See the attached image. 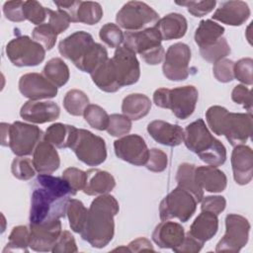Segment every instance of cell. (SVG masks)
Returning <instances> with one entry per match:
<instances>
[{"label":"cell","mask_w":253,"mask_h":253,"mask_svg":"<svg viewBox=\"0 0 253 253\" xmlns=\"http://www.w3.org/2000/svg\"><path fill=\"white\" fill-rule=\"evenodd\" d=\"M32 194L30 224H42L65 216L71 196L76 195L61 177L40 174Z\"/></svg>","instance_id":"1"},{"label":"cell","mask_w":253,"mask_h":253,"mask_svg":"<svg viewBox=\"0 0 253 253\" xmlns=\"http://www.w3.org/2000/svg\"><path fill=\"white\" fill-rule=\"evenodd\" d=\"M120 210L115 197L105 194L95 198L88 210L81 237L95 248L107 246L114 237V217Z\"/></svg>","instance_id":"2"},{"label":"cell","mask_w":253,"mask_h":253,"mask_svg":"<svg viewBox=\"0 0 253 253\" xmlns=\"http://www.w3.org/2000/svg\"><path fill=\"white\" fill-rule=\"evenodd\" d=\"M183 141L187 148L211 166L218 167L226 160L224 145L211 134L202 119H198L186 126Z\"/></svg>","instance_id":"3"},{"label":"cell","mask_w":253,"mask_h":253,"mask_svg":"<svg viewBox=\"0 0 253 253\" xmlns=\"http://www.w3.org/2000/svg\"><path fill=\"white\" fill-rule=\"evenodd\" d=\"M199 93L195 86L186 85L174 89L159 88L153 93V102L157 107L169 109L181 120L188 119L195 111Z\"/></svg>","instance_id":"4"},{"label":"cell","mask_w":253,"mask_h":253,"mask_svg":"<svg viewBox=\"0 0 253 253\" xmlns=\"http://www.w3.org/2000/svg\"><path fill=\"white\" fill-rule=\"evenodd\" d=\"M159 15L149 5L141 1H128L117 13L116 22L119 27L135 32L154 27Z\"/></svg>","instance_id":"5"},{"label":"cell","mask_w":253,"mask_h":253,"mask_svg":"<svg viewBox=\"0 0 253 253\" xmlns=\"http://www.w3.org/2000/svg\"><path fill=\"white\" fill-rule=\"evenodd\" d=\"M197 201L194 196L177 186L160 203L159 215L161 220L178 218L182 222L188 221L196 211Z\"/></svg>","instance_id":"6"},{"label":"cell","mask_w":253,"mask_h":253,"mask_svg":"<svg viewBox=\"0 0 253 253\" xmlns=\"http://www.w3.org/2000/svg\"><path fill=\"white\" fill-rule=\"evenodd\" d=\"M9 60L18 67L39 65L45 56V49L28 36H19L6 45Z\"/></svg>","instance_id":"7"},{"label":"cell","mask_w":253,"mask_h":253,"mask_svg":"<svg viewBox=\"0 0 253 253\" xmlns=\"http://www.w3.org/2000/svg\"><path fill=\"white\" fill-rule=\"evenodd\" d=\"M70 148L77 158L88 166H98L107 158L105 140L87 129H78Z\"/></svg>","instance_id":"8"},{"label":"cell","mask_w":253,"mask_h":253,"mask_svg":"<svg viewBox=\"0 0 253 253\" xmlns=\"http://www.w3.org/2000/svg\"><path fill=\"white\" fill-rule=\"evenodd\" d=\"M109 63L113 76L120 88L136 83L140 76L139 62L134 52L128 48L119 46L116 48L114 56L109 58Z\"/></svg>","instance_id":"9"},{"label":"cell","mask_w":253,"mask_h":253,"mask_svg":"<svg viewBox=\"0 0 253 253\" xmlns=\"http://www.w3.org/2000/svg\"><path fill=\"white\" fill-rule=\"evenodd\" d=\"M250 223L242 215L229 213L225 217V233L216 244V252H239L248 242Z\"/></svg>","instance_id":"10"},{"label":"cell","mask_w":253,"mask_h":253,"mask_svg":"<svg viewBox=\"0 0 253 253\" xmlns=\"http://www.w3.org/2000/svg\"><path fill=\"white\" fill-rule=\"evenodd\" d=\"M40 127L22 122H14L9 126L8 146L17 156H26L34 152L42 136Z\"/></svg>","instance_id":"11"},{"label":"cell","mask_w":253,"mask_h":253,"mask_svg":"<svg viewBox=\"0 0 253 253\" xmlns=\"http://www.w3.org/2000/svg\"><path fill=\"white\" fill-rule=\"evenodd\" d=\"M191 60V49L184 42L171 44L164 56L162 66L163 75L171 81H183L190 74L189 63Z\"/></svg>","instance_id":"12"},{"label":"cell","mask_w":253,"mask_h":253,"mask_svg":"<svg viewBox=\"0 0 253 253\" xmlns=\"http://www.w3.org/2000/svg\"><path fill=\"white\" fill-rule=\"evenodd\" d=\"M114 149L120 159L135 166L145 165L149 153L144 139L138 134H128L115 140Z\"/></svg>","instance_id":"13"},{"label":"cell","mask_w":253,"mask_h":253,"mask_svg":"<svg viewBox=\"0 0 253 253\" xmlns=\"http://www.w3.org/2000/svg\"><path fill=\"white\" fill-rule=\"evenodd\" d=\"M94 44L93 37L89 33L78 31L59 42L58 51L77 67L90 52Z\"/></svg>","instance_id":"14"},{"label":"cell","mask_w":253,"mask_h":253,"mask_svg":"<svg viewBox=\"0 0 253 253\" xmlns=\"http://www.w3.org/2000/svg\"><path fill=\"white\" fill-rule=\"evenodd\" d=\"M252 132V115L227 113L222 124V135L233 145L244 144Z\"/></svg>","instance_id":"15"},{"label":"cell","mask_w":253,"mask_h":253,"mask_svg":"<svg viewBox=\"0 0 253 253\" xmlns=\"http://www.w3.org/2000/svg\"><path fill=\"white\" fill-rule=\"evenodd\" d=\"M19 90L21 94L32 100L53 98L57 94V87L53 85L44 75L39 73H26L19 80Z\"/></svg>","instance_id":"16"},{"label":"cell","mask_w":253,"mask_h":253,"mask_svg":"<svg viewBox=\"0 0 253 253\" xmlns=\"http://www.w3.org/2000/svg\"><path fill=\"white\" fill-rule=\"evenodd\" d=\"M61 233V222L55 219L42 224H30L29 247L38 252L51 251Z\"/></svg>","instance_id":"17"},{"label":"cell","mask_w":253,"mask_h":253,"mask_svg":"<svg viewBox=\"0 0 253 253\" xmlns=\"http://www.w3.org/2000/svg\"><path fill=\"white\" fill-rule=\"evenodd\" d=\"M162 38L155 27L141 31L126 32L124 34V46L141 56L161 45Z\"/></svg>","instance_id":"18"},{"label":"cell","mask_w":253,"mask_h":253,"mask_svg":"<svg viewBox=\"0 0 253 253\" xmlns=\"http://www.w3.org/2000/svg\"><path fill=\"white\" fill-rule=\"evenodd\" d=\"M60 109L57 104L51 101H28L20 111V116L27 122L34 124H44L58 119Z\"/></svg>","instance_id":"19"},{"label":"cell","mask_w":253,"mask_h":253,"mask_svg":"<svg viewBox=\"0 0 253 253\" xmlns=\"http://www.w3.org/2000/svg\"><path fill=\"white\" fill-rule=\"evenodd\" d=\"M231 166L234 181L238 185H247L253 176V152L244 144L234 146L231 153Z\"/></svg>","instance_id":"20"},{"label":"cell","mask_w":253,"mask_h":253,"mask_svg":"<svg viewBox=\"0 0 253 253\" xmlns=\"http://www.w3.org/2000/svg\"><path fill=\"white\" fill-rule=\"evenodd\" d=\"M147 132L158 143L167 146H177L182 143L184 130L178 125L155 120L148 124Z\"/></svg>","instance_id":"21"},{"label":"cell","mask_w":253,"mask_h":253,"mask_svg":"<svg viewBox=\"0 0 253 253\" xmlns=\"http://www.w3.org/2000/svg\"><path fill=\"white\" fill-rule=\"evenodd\" d=\"M184 237V227L178 222L169 220H162L152 233V240L164 249L173 250L183 242Z\"/></svg>","instance_id":"22"},{"label":"cell","mask_w":253,"mask_h":253,"mask_svg":"<svg viewBox=\"0 0 253 253\" xmlns=\"http://www.w3.org/2000/svg\"><path fill=\"white\" fill-rule=\"evenodd\" d=\"M211 17L228 26H241L249 19L250 9L244 1H227L222 3Z\"/></svg>","instance_id":"23"},{"label":"cell","mask_w":253,"mask_h":253,"mask_svg":"<svg viewBox=\"0 0 253 253\" xmlns=\"http://www.w3.org/2000/svg\"><path fill=\"white\" fill-rule=\"evenodd\" d=\"M33 164L40 174H51L56 171L60 159L55 147L47 141H40L33 153Z\"/></svg>","instance_id":"24"},{"label":"cell","mask_w":253,"mask_h":253,"mask_svg":"<svg viewBox=\"0 0 253 253\" xmlns=\"http://www.w3.org/2000/svg\"><path fill=\"white\" fill-rule=\"evenodd\" d=\"M198 185L210 193H220L225 190L227 178L225 174L214 166H199L195 169Z\"/></svg>","instance_id":"25"},{"label":"cell","mask_w":253,"mask_h":253,"mask_svg":"<svg viewBox=\"0 0 253 253\" xmlns=\"http://www.w3.org/2000/svg\"><path fill=\"white\" fill-rule=\"evenodd\" d=\"M116 186L113 175L100 169H89L86 171V182L83 192L88 196L105 195L110 193Z\"/></svg>","instance_id":"26"},{"label":"cell","mask_w":253,"mask_h":253,"mask_svg":"<svg viewBox=\"0 0 253 253\" xmlns=\"http://www.w3.org/2000/svg\"><path fill=\"white\" fill-rule=\"evenodd\" d=\"M154 27L160 33L162 40L171 41L185 36L188 29V23L183 15L179 13H170L159 19Z\"/></svg>","instance_id":"27"},{"label":"cell","mask_w":253,"mask_h":253,"mask_svg":"<svg viewBox=\"0 0 253 253\" xmlns=\"http://www.w3.org/2000/svg\"><path fill=\"white\" fill-rule=\"evenodd\" d=\"M218 218L217 215L210 211H202L191 224L188 231L193 237L205 243L211 239L217 232Z\"/></svg>","instance_id":"28"},{"label":"cell","mask_w":253,"mask_h":253,"mask_svg":"<svg viewBox=\"0 0 253 253\" xmlns=\"http://www.w3.org/2000/svg\"><path fill=\"white\" fill-rule=\"evenodd\" d=\"M77 131L78 128L73 126L55 123L46 128L43 140L57 148H70L76 138Z\"/></svg>","instance_id":"29"},{"label":"cell","mask_w":253,"mask_h":253,"mask_svg":"<svg viewBox=\"0 0 253 253\" xmlns=\"http://www.w3.org/2000/svg\"><path fill=\"white\" fill-rule=\"evenodd\" d=\"M151 109L150 99L140 93L129 94L124 98L122 112L132 121H138L145 117Z\"/></svg>","instance_id":"30"},{"label":"cell","mask_w":253,"mask_h":253,"mask_svg":"<svg viewBox=\"0 0 253 253\" xmlns=\"http://www.w3.org/2000/svg\"><path fill=\"white\" fill-rule=\"evenodd\" d=\"M196 166L190 163H182L176 175V181L179 187L191 193L196 199L197 203H200L204 198V190L198 185L195 178Z\"/></svg>","instance_id":"31"},{"label":"cell","mask_w":253,"mask_h":253,"mask_svg":"<svg viewBox=\"0 0 253 253\" xmlns=\"http://www.w3.org/2000/svg\"><path fill=\"white\" fill-rule=\"evenodd\" d=\"M224 33V28L211 20H202L195 32V42L200 48L216 42Z\"/></svg>","instance_id":"32"},{"label":"cell","mask_w":253,"mask_h":253,"mask_svg":"<svg viewBox=\"0 0 253 253\" xmlns=\"http://www.w3.org/2000/svg\"><path fill=\"white\" fill-rule=\"evenodd\" d=\"M42 73L57 88L65 85L70 76L67 64L59 57L49 59L45 63Z\"/></svg>","instance_id":"33"},{"label":"cell","mask_w":253,"mask_h":253,"mask_svg":"<svg viewBox=\"0 0 253 253\" xmlns=\"http://www.w3.org/2000/svg\"><path fill=\"white\" fill-rule=\"evenodd\" d=\"M66 214L69 219V225L74 232L81 233L84 229L88 210L83 203L76 199H70L67 204Z\"/></svg>","instance_id":"34"},{"label":"cell","mask_w":253,"mask_h":253,"mask_svg":"<svg viewBox=\"0 0 253 253\" xmlns=\"http://www.w3.org/2000/svg\"><path fill=\"white\" fill-rule=\"evenodd\" d=\"M102 17L103 9L99 3L93 1H80L74 23L95 25L102 19Z\"/></svg>","instance_id":"35"},{"label":"cell","mask_w":253,"mask_h":253,"mask_svg":"<svg viewBox=\"0 0 253 253\" xmlns=\"http://www.w3.org/2000/svg\"><path fill=\"white\" fill-rule=\"evenodd\" d=\"M89 98L78 89L69 90L63 99V107L65 111L72 116H82L89 106Z\"/></svg>","instance_id":"36"},{"label":"cell","mask_w":253,"mask_h":253,"mask_svg":"<svg viewBox=\"0 0 253 253\" xmlns=\"http://www.w3.org/2000/svg\"><path fill=\"white\" fill-rule=\"evenodd\" d=\"M30 245V229L25 225L15 226L8 239V243L4 248L3 252L7 251H28V246Z\"/></svg>","instance_id":"37"},{"label":"cell","mask_w":253,"mask_h":253,"mask_svg":"<svg viewBox=\"0 0 253 253\" xmlns=\"http://www.w3.org/2000/svg\"><path fill=\"white\" fill-rule=\"evenodd\" d=\"M83 116L87 124L95 129L105 130L109 126L110 116L102 107L98 105H89L86 108Z\"/></svg>","instance_id":"38"},{"label":"cell","mask_w":253,"mask_h":253,"mask_svg":"<svg viewBox=\"0 0 253 253\" xmlns=\"http://www.w3.org/2000/svg\"><path fill=\"white\" fill-rule=\"evenodd\" d=\"M230 46L224 38H220L216 42L200 48L202 57L211 63H215L230 53Z\"/></svg>","instance_id":"39"},{"label":"cell","mask_w":253,"mask_h":253,"mask_svg":"<svg viewBox=\"0 0 253 253\" xmlns=\"http://www.w3.org/2000/svg\"><path fill=\"white\" fill-rule=\"evenodd\" d=\"M99 37L109 47L117 48L124 42V34L120 27L113 23L105 24L99 32Z\"/></svg>","instance_id":"40"},{"label":"cell","mask_w":253,"mask_h":253,"mask_svg":"<svg viewBox=\"0 0 253 253\" xmlns=\"http://www.w3.org/2000/svg\"><path fill=\"white\" fill-rule=\"evenodd\" d=\"M33 40L43 46L44 49H51L56 42L57 34L49 24H42L33 30Z\"/></svg>","instance_id":"41"},{"label":"cell","mask_w":253,"mask_h":253,"mask_svg":"<svg viewBox=\"0 0 253 253\" xmlns=\"http://www.w3.org/2000/svg\"><path fill=\"white\" fill-rule=\"evenodd\" d=\"M131 129V120L125 115L113 114L110 116L107 131L112 136L122 137L127 134Z\"/></svg>","instance_id":"42"},{"label":"cell","mask_w":253,"mask_h":253,"mask_svg":"<svg viewBox=\"0 0 253 253\" xmlns=\"http://www.w3.org/2000/svg\"><path fill=\"white\" fill-rule=\"evenodd\" d=\"M25 19L32 24L40 26L43 23L47 16V8H44L40 2L30 0L24 2Z\"/></svg>","instance_id":"43"},{"label":"cell","mask_w":253,"mask_h":253,"mask_svg":"<svg viewBox=\"0 0 253 253\" xmlns=\"http://www.w3.org/2000/svg\"><path fill=\"white\" fill-rule=\"evenodd\" d=\"M228 111L221 106H211L206 112V120L210 128L217 135H222V124Z\"/></svg>","instance_id":"44"},{"label":"cell","mask_w":253,"mask_h":253,"mask_svg":"<svg viewBox=\"0 0 253 253\" xmlns=\"http://www.w3.org/2000/svg\"><path fill=\"white\" fill-rule=\"evenodd\" d=\"M11 171L14 177L19 180H30L35 176V167L33 161L26 157H17L13 160Z\"/></svg>","instance_id":"45"},{"label":"cell","mask_w":253,"mask_h":253,"mask_svg":"<svg viewBox=\"0 0 253 253\" xmlns=\"http://www.w3.org/2000/svg\"><path fill=\"white\" fill-rule=\"evenodd\" d=\"M253 60L250 57L241 58L234 63L233 66V75L238 81L245 85H252L253 77Z\"/></svg>","instance_id":"46"},{"label":"cell","mask_w":253,"mask_h":253,"mask_svg":"<svg viewBox=\"0 0 253 253\" xmlns=\"http://www.w3.org/2000/svg\"><path fill=\"white\" fill-rule=\"evenodd\" d=\"M177 5L184 6L187 8L188 12L194 17H203L213 10L216 5L214 0H205V1H176Z\"/></svg>","instance_id":"47"},{"label":"cell","mask_w":253,"mask_h":253,"mask_svg":"<svg viewBox=\"0 0 253 253\" xmlns=\"http://www.w3.org/2000/svg\"><path fill=\"white\" fill-rule=\"evenodd\" d=\"M233 66L234 62L230 59L223 58L214 63L212 67L213 76L215 79L221 83H227L233 80Z\"/></svg>","instance_id":"48"},{"label":"cell","mask_w":253,"mask_h":253,"mask_svg":"<svg viewBox=\"0 0 253 253\" xmlns=\"http://www.w3.org/2000/svg\"><path fill=\"white\" fill-rule=\"evenodd\" d=\"M168 164V158L165 152L158 148H152L149 150L148 158L145 163L147 170L151 172H162L166 169Z\"/></svg>","instance_id":"49"},{"label":"cell","mask_w":253,"mask_h":253,"mask_svg":"<svg viewBox=\"0 0 253 253\" xmlns=\"http://www.w3.org/2000/svg\"><path fill=\"white\" fill-rule=\"evenodd\" d=\"M47 16L48 24L57 35L63 33L69 27V24L71 22L69 16L64 11L59 9H57L56 11L47 9Z\"/></svg>","instance_id":"50"},{"label":"cell","mask_w":253,"mask_h":253,"mask_svg":"<svg viewBox=\"0 0 253 253\" xmlns=\"http://www.w3.org/2000/svg\"><path fill=\"white\" fill-rule=\"evenodd\" d=\"M62 178L75 192L82 191L86 182V172L75 167H69L63 171Z\"/></svg>","instance_id":"51"},{"label":"cell","mask_w":253,"mask_h":253,"mask_svg":"<svg viewBox=\"0 0 253 253\" xmlns=\"http://www.w3.org/2000/svg\"><path fill=\"white\" fill-rule=\"evenodd\" d=\"M53 253H70V252H77V246L73 235L67 231H61L57 241L55 242L52 250Z\"/></svg>","instance_id":"52"},{"label":"cell","mask_w":253,"mask_h":253,"mask_svg":"<svg viewBox=\"0 0 253 253\" xmlns=\"http://www.w3.org/2000/svg\"><path fill=\"white\" fill-rule=\"evenodd\" d=\"M231 99L236 104L242 105L249 114L252 113V93L245 85H236L231 92Z\"/></svg>","instance_id":"53"},{"label":"cell","mask_w":253,"mask_h":253,"mask_svg":"<svg viewBox=\"0 0 253 253\" xmlns=\"http://www.w3.org/2000/svg\"><path fill=\"white\" fill-rule=\"evenodd\" d=\"M24 2L25 1H7L3 5V12L5 17L12 22L25 21L24 15Z\"/></svg>","instance_id":"54"},{"label":"cell","mask_w":253,"mask_h":253,"mask_svg":"<svg viewBox=\"0 0 253 253\" xmlns=\"http://www.w3.org/2000/svg\"><path fill=\"white\" fill-rule=\"evenodd\" d=\"M202 211H210L216 215L221 213L226 206L224 197L221 196H208L202 199Z\"/></svg>","instance_id":"55"},{"label":"cell","mask_w":253,"mask_h":253,"mask_svg":"<svg viewBox=\"0 0 253 253\" xmlns=\"http://www.w3.org/2000/svg\"><path fill=\"white\" fill-rule=\"evenodd\" d=\"M204 243L193 237L189 232L185 234L183 242L173 249L177 253H197L201 251Z\"/></svg>","instance_id":"56"},{"label":"cell","mask_w":253,"mask_h":253,"mask_svg":"<svg viewBox=\"0 0 253 253\" xmlns=\"http://www.w3.org/2000/svg\"><path fill=\"white\" fill-rule=\"evenodd\" d=\"M127 247L130 252H140L143 250H151V251L154 250L151 242L145 237H139L137 239L132 240L128 244Z\"/></svg>","instance_id":"57"},{"label":"cell","mask_w":253,"mask_h":253,"mask_svg":"<svg viewBox=\"0 0 253 253\" xmlns=\"http://www.w3.org/2000/svg\"><path fill=\"white\" fill-rule=\"evenodd\" d=\"M9 126H10V124H6V123L1 124V144L3 146H8Z\"/></svg>","instance_id":"58"}]
</instances>
